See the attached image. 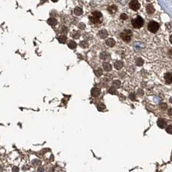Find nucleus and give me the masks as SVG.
<instances>
[{
  "mask_svg": "<svg viewBox=\"0 0 172 172\" xmlns=\"http://www.w3.org/2000/svg\"><path fill=\"white\" fill-rule=\"evenodd\" d=\"M132 25L135 29H140L142 27V26L144 25V20L142 17L140 16H138L136 18L133 19L131 21Z\"/></svg>",
  "mask_w": 172,
  "mask_h": 172,
  "instance_id": "obj_1",
  "label": "nucleus"
},
{
  "mask_svg": "<svg viewBox=\"0 0 172 172\" xmlns=\"http://www.w3.org/2000/svg\"><path fill=\"white\" fill-rule=\"evenodd\" d=\"M132 32L131 30H124L122 33L120 34V37L125 41V42H129L131 41L132 36Z\"/></svg>",
  "mask_w": 172,
  "mask_h": 172,
  "instance_id": "obj_2",
  "label": "nucleus"
},
{
  "mask_svg": "<svg viewBox=\"0 0 172 172\" xmlns=\"http://www.w3.org/2000/svg\"><path fill=\"white\" fill-rule=\"evenodd\" d=\"M147 29L148 30L152 33H157L159 29V24L155 21H151L149 23H148V26H147Z\"/></svg>",
  "mask_w": 172,
  "mask_h": 172,
  "instance_id": "obj_3",
  "label": "nucleus"
},
{
  "mask_svg": "<svg viewBox=\"0 0 172 172\" xmlns=\"http://www.w3.org/2000/svg\"><path fill=\"white\" fill-rule=\"evenodd\" d=\"M129 7L131 8L132 10H139L140 7V4L138 1L136 0H132L129 3Z\"/></svg>",
  "mask_w": 172,
  "mask_h": 172,
  "instance_id": "obj_4",
  "label": "nucleus"
},
{
  "mask_svg": "<svg viewBox=\"0 0 172 172\" xmlns=\"http://www.w3.org/2000/svg\"><path fill=\"white\" fill-rule=\"evenodd\" d=\"M164 79L166 81V84H170L172 83V73H167L164 75Z\"/></svg>",
  "mask_w": 172,
  "mask_h": 172,
  "instance_id": "obj_5",
  "label": "nucleus"
},
{
  "mask_svg": "<svg viewBox=\"0 0 172 172\" xmlns=\"http://www.w3.org/2000/svg\"><path fill=\"white\" fill-rule=\"evenodd\" d=\"M166 124L167 123H166V120L163 119H159V120H157V125L160 128H162V129L164 128L166 126Z\"/></svg>",
  "mask_w": 172,
  "mask_h": 172,
  "instance_id": "obj_6",
  "label": "nucleus"
},
{
  "mask_svg": "<svg viewBox=\"0 0 172 172\" xmlns=\"http://www.w3.org/2000/svg\"><path fill=\"white\" fill-rule=\"evenodd\" d=\"M100 93V89L99 88L94 87V88L92 89V90H91V94L93 96H98Z\"/></svg>",
  "mask_w": 172,
  "mask_h": 172,
  "instance_id": "obj_7",
  "label": "nucleus"
},
{
  "mask_svg": "<svg viewBox=\"0 0 172 172\" xmlns=\"http://www.w3.org/2000/svg\"><path fill=\"white\" fill-rule=\"evenodd\" d=\"M98 34L100 38L104 39V38H106L107 36H108V33H107V31L106 30H102L99 32Z\"/></svg>",
  "mask_w": 172,
  "mask_h": 172,
  "instance_id": "obj_8",
  "label": "nucleus"
},
{
  "mask_svg": "<svg viewBox=\"0 0 172 172\" xmlns=\"http://www.w3.org/2000/svg\"><path fill=\"white\" fill-rule=\"evenodd\" d=\"M89 20H91V22H93V23H100L102 21V20L95 18V17H94L92 15L91 16H89Z\"/></svg>",
  "mask_w": 172,
  "mask_h": 172,
  "instance_id": "obj_9",
  "label": "nucleus"
},
{
  "mask_svg": "<svg viewBox=\"0 0 172 172\" xmlns=\"http://www.w3.org/2000/svg\"><path fill=\"white\" fill-rule=\"evenodd\" d=\"M107 10H108V11L111 14H115L117 11V7H116V5H113L111 6H109L108 8H107Z\"/></svg>",
  "mask_w": 172,
  "mask_h": 172,
  "instance_id": "obj_10",
  "label": "nucleus"
},
{
  "mask_svg": "<svg viewBox=\"0 0 172 172\" xmlns=\"http://www.w3.org/2000/svg\"><path fill=\"white\" fill-rule=\"evenodd\" d=\"M114 66L115 69H118V70H120L123 67V63L121 61H116V62L114 63Z\"/></svg>",
  "mask_w": 172,
  "mask_h": 172,
  "instance_id": "obj_11",
  "label": "nucleus"
},
{
  "mask_svg": "<svg viewBox=\"0 0 172 172\" xmlns=\"http://www.w3.org/2000/svg\"><path fill=\"white\" fill-rule=\"evenodd\" d=\"M146 11L149 14H152L153 13H154L155 12V8L153 7V6L152 5H148L146 7Z\"/></svg>",
  "mask_w": 172,
  "mask_h": 172,
  "instance_id": "obj_12",
  "label": "nucleus"
},
{
  "mask_svg": "<svg viewBox=\"0 0 172 172\" xmlns=\"http://www.w3.org/2000/svg\"><path fill=\"white\" fill-rule=\"evenodd\" d=\"M106 44L109 47H113L115 45V41L113 38H109V39L107 40Z\"/></svg>",
  "mask_w": 172,
  "mask_h": 172,
  "instance_id": "obj_13",
  "label": "nucleus"
},
{
  "mask_svg": "<svg viewBox=\"0 0 172 172\" xmlns=\"http://www.w3.org/2000/svg\"><path fill=\"white\" fill-rule=\"evenodd\" d=\"M103 67L106 71H110L112 69L111 66L108 63H104L103 64Z\"/></svg>",
  "mask_w": 172,
  "mask_h": 172,
  "instance_id": "obj_14",
  "label": "nucleus"
},
{
  "mask_svg": "<svg viewBox=\"0 0 172 172\" xmlns=\"http://www.w3.org/2000/svg\"><path fill=\"white\" fill-rule=\"evenodd\" d=\"M68 46L70 49H73L76 48V46H77V44H76V43L75 41H69V43H68Z\"/></svg>",
  "mask_w": 172,
  "mask_h": 172,
  "instance_id": "obj_15",
  "label": "nucleus"
},
{
  "mask_svg": "<svg viewBox=\"0 0 172 172\" xmlns=\"http://www.w3.org/2000/svg\"><path fill=\"white\" fill-rule=\"evenodd\" d=\"M83 13V10L81 8L76 7L74 10V14L77 16H80Z\"/></svg>",
  "mask_w": 172,
  "mask_h": 172,
  "instance_id": "obj_16",
  "label": "nucleus"
},
{
  "mask_svg": "<svg viewBox=\"0 0 172 172\" xmlns=\"http://www.w3.org/2000/svg\"><path fill=\"white\" fill-rule=\"evenodd\" d=\"M47 22H48L49 24L51 25L55 26V25L57 23V21H56L55 19H54V18H50Z\"/></svg>",
  "mask_w": 172,
  "mask_h": 172,
  "instance_id": "obj_17",
  "label": "nucleus"
},
{
  "mask_svg": "<svg viewBox=\"0 0 172 172\" xmlns=\"http://www.w3.org/2000/svg\"><path fill=\"white\" fill-rule=\"evenodd\" d=\"M58 40L60 43H66V40H67V37H66V36H61L60 37H58Z\"/></svg>",
  "mask_w": 172,
  "mask_h": 172,
  "instance_id": "obj_18",
  "label": "nucleus"
},
{
  "mask_svg": "<svg viewBox=\"0 0 172 172\" xmlns=\"http://www.w3.org/2000/svg\"><path fill=\"white\" fill-rule=\"evenodd\" d=\"M120 86V82L119 80H116L113 82V87L114 88H119Z\"/></svg>",
  "mask_w": 172,
  "mask_h": 172,
  "instance_id": "obj_19",
  "label": "nucleus"
},
{
  "mask_svg": "<svg viewBox=\"0 0 172 172\" xmlns=\"http://www.w3.org/2000/svg\"><path fill=\"white\" fill-rule=\"evenodd\" d=\"M143 63H144V61H143V60H142V58H137V61H136V64H137V66H142Z\"/></svg>",
  "mask_w": 172,
  "mask_h": 172,
  "instance_id": "obj_20",
  "label": "nucleus"
},
{
  "mask_svg": "<svg viewBox=\"0 0 172 172\" xmlns=\"http://www.w3.org/2000/svg\"><path fill=\"white\" fill-rule=\"evenodd\" d=\"M108 92H109V93L113 94H117V91H116V90L115 89V88L113 87L109 89Z\"/></svg>",
  "mask_w": 172,
  "mask_h": 172,
  "instance_id": "obj_21",
  "label": "nucleus"
},
{
  "mask_svg": "<svg viewBox=\"0 0 172 172\" xmlns=\"http://www.w3.org/2000/svg\"><path fill=\"white\" fill-rule=\"evenodd\" d=\"M97 107H98V109L99 111H104V109H106V106L104 104H100L97 106Z\"/></svg>",
  "mask_w": 172,
  "mask_h": 172,
  "instance_id": "obj_22",
  "label": "nucleus"
},
{
  "mask_svg": "<svg viewBox=\"0 0 172 172\" xmlns=\"http://www.w3.org/2000/svg\"><path fill=\"white\" fill-rule=\"evenodd\" d=\"M80 46H81L82 47L86 48V47H87L88 46V43H87L86 41H81V42H80Z\"/></svg>",
  "mask_w": 172,
  "mask_h": 172,
  "instance_id": "obj_23",
  "label": "nucleus"
},
{
  "mask_svg": "<svg viewBox=\"0 0 172 172\" xmlns=\"http://www.w3.org/2000/svg\"><path fill=\"white\" fill-rule=\"evenodd\" d=\"M95 74H96L97 76H101L102 74V71L101 69H98V70H96L95 71Z\"/></svg>",
  "mask_w": 172,
  "mask_h": 172,
  "instance_id": "obj_24",
  "label": "nucleus"
},
{
  "mask_svg": "<svg viewBox=\"0 0 172 172\" xmlns=\"http://www.w3.org/2000/svg\"><path fill=\"white\" fill-rule=\"evenodd\" d=\"M166 131L167 133H170V134H172V126H168L166 129Z\"/></svg>",
  "mask_w": 172,
  "mask_h": 172,
  "instance_id": "obj_25",
  "label": "nucleus"
},
{
  "mask_svg": "<svg viewBox=\"0 0 172 172\" xmlns=\"http://www.w3.org/2000/svg\"><path fill=\"white\" fill-rule=\"evenodd\" d=\"M80 33L79 32H75L74 34H73V37L75 39H78L80 37Z\"/></svg>",
  "mask_w": 172,
  "mask_h": 172,
  "instance_id": "obj_26",
  "label": "nucleus"
},
{
  "mask_svg": "<svg viewBox=\"0 0 172 172\" xmlns=\"http://www.w3.org/2000/svg\"><path fill=\"white\" fill-rule=\"evenodd\" d=\"M128 18V16L126 14H122L121 16H120V19L122 20H126Z\"/></svg>",
  "mask_w": 172,
  "mask_h": 172,
  "instance_id": "obj_27",
  "label": "nucleus"
},
{
  "mask_svg": "<svg viewBox=\"0 0 172 172\" xmlns=\"http://www.w3.org/2000/svg\"><path fill=\"white\" fill-rule=\"evenodd\" d=\"M167 107H168L167 104H165V103H162L161 104H160V107L161 109H164V110H165V109H166Z\"/></svg>",
  "mask_w": 172,
  "mask_h": 172,
  "instance_id": "obj_28",
  "label": "nucleus"
},
{
  "mask_svg": "<svg viewBox=\"0 0 172 172\" xmlns=\"http://www.w3.org/2000/svg\"><path fill=\"white\" fill-rule=\"evenodd\" d=\"M135 95L134 93H131L130 95H129V98L132 100H135Z\"/></svg>",
  "mask_w": 172,
  "mask_h": 172,
  "instance_id": "obj_29",
  "label": "nucleus"
},
{
  "mask_svg": "<svg viewBox=\"0 0 172 172\" xmlns=\"http://www.w3.org/2000/svg\"><path fill=\"white\" fill-rule=\"evenodd\" d=\"M78 27L80 29H84V28H85V24H84V23H80L79 24V25H78Z\"/></svg>",
  "mask_w": 172,
  "mask_h": 172,
  "instance_id": "obj_30",
  "label": "nucleus"
},
{
  "mask_svg": "<svg viewBox=\"0 0 172 172\" xmlns=\"http://www.w3.org/2000/svg\"><path fill=\"white\" fill-rule=\"evenodd\" d=\"M137 94H138L139 96H142V95L144 94V92H143V91L141 90V89H139V90L138 91V92H137Z\"/></svg>",
  "mask_w": 172,
  "mask_h": 172,
  "instance_id": "obj_31",
  "label": "nucleus"
},
{
  "mask_svg": "<svg viewBox=\"0 0 172 172\" xmlns=\"http://www.w3.org/2000/svg\"><path fill=\"white\" fill-rule=\"evenodd\" d=\"M168 115L170 116H172V108L168 110Z\"/></svg>",
  "mask_w": 172,
  "mask_h": 172,
  "instance_id": "obj_32",
  "label": "nucleus"
},
{
  "mask_svg": "<svg viewBox=\"0 0 172 172\" xmlns=\"http://www.w3.org/2000/svg\"><path fill=\"white\" fill-rule=\"evenodd\" d=\"M18 171H19V169H18V168H17V167L14 168V169H13V172H18Z\"/></svg>",
  "mask_w": 172,
  "mask_h": 172,
  "instance_id": "obj_33",
  "label": "nucleus"
},
{
  "mask_svg": "<svg viewBox=\"0 0 172 172\" xmlns=\"http://www.w3.org/2000/svg\"><path fill=\"white\" fill-rule=\"evenodd\" d=\"M170 43H171L172 44V35H171V36H170Z\"/></svg>",
  "mask_w": 172,
  "mask_h": 172,
  "instance_id": "obj_34",
  "label": "nucleus"
},
{
  "mask_svg": "<svg viewBox=\"0 0 172 172\" xmlns=\"http://www.w3.org/2000/svg\"><path fill=\"white\" fill-rule=\"evenodd\" d=\"M170 102H171V103H172V98L171 99H170Z\"/></svg>",
  "mask_w": 172,
  "mask_h": 172,
  "instance_id": "obj_35",
  "label": "nucleus"
},
{
  "mask_svg": "<svg viewBox=\"0 0 172 172\" xmlns=\"http://www.w3.org/2000/svg\"></svg>",
  "mask_w": 172,
  "mask_h": 172,
  "instance_id": "obj_36",
  "label": "nucleus"
}]
</instances>
